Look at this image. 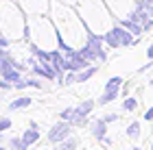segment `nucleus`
<instances>
[{"label": "nucleus", "mask_w": 153, "mask_h": 150, "mask_svg": "<svg viewBox=\"0 0 153 150\" xmlns=\"http://www.w3.org/2000/svg\"><path fill=\"white\" fill-rule=\"evenodd\" d=\"M105 42H103V35H96V33H90V37H88V42L85 46H81L79 52L85 57L90 63L92 61H105L107 59V54H105Z\"/></svg>", "instance_id": "nucleus-1"}, {"label": "nucleus", "mask_w": 153, "mask_h": 150, "mask_svg": "<svg viewBox=\"0 0 153 150\" xmlns=\"http://www.w3.org/2000/svg\"><path fill=\"white\" fill-rule=\"evenodd\" d=\"M136 35L131 31H127L125 26H114V29H109L105 35H103V42H105V46H109V48H123V46H131L136 42L134 39Z\"/></svg>", "instance_id": "nucleus-2"}, {"label": "nucleus", "mask_w": 153, "mask_h": 150, "mask_svg": "<svg viewBox=\"0 0 153 150\" xmlns=\"http://www.w3.org/2000/svg\"><path fill=\"white\" fill-rule=\"evenodd\" d=\"M70 131H72V122L59 120L57 124L48 131V144L57 146V144H61V141H66L68 137H70Z\"/></svg>", "instance_id": "nucleus-3"}, {"label": "nucleus", "mask_w": 153, "mask_h": 150, "mask_svg": "<svg viewBox=\"0 0 153 150\" xmlns=\"http://www.w3.org/2000/svg\"><path fill=\"white\" fill-rule=\"evenodd\" d=\"M120 89H123V78L120 76H112L105 83V89H103V96L99 98V105H109L112 100H116L118 96H120Z\"/></svg>", "instance_id": "nucleus-4"}, {"label": "nucleus", "mask_w": 153, "mask_h": 150, "mask_svg": "<svg viewBox=\"0 0 153 150\" xmlns=\"http://www.w3.org/2000/svg\"><path fill=\"white\" fill-rule=\"evenodd\" d=\"M0 78L4 80H11V83H18V80H22V72L16 67L11 57H4L0 61Z\"/></svg>", "instance_id": "nucleus-5"}, {"label": "nucleus", "mask_w": 153, "mask_h": 150, "mask_svg": "<svg viewBox=\"0 0 153 150\" xmlns=\"http://www.w3.org/2000/svg\"><path fill=\"white\" fill-rule=\"evenodd\" d=\"M92 109H94V100H83L79 107H74V113H72L70 122L74 126H85L88 124V115L92 113Z\"/></svg>", "instance_id": "nucleus-6"}, {"label": "nucleus", "mask_w": 153, "mask_h": 150, "mask_svg": "<svg viewBox=\"0 0 153 150\" xmlns=\"http://www.w3.org/2000/svg\"><path fill=\"white\" fill-rule=\"evenodd\" d=\"M33 74L39 78H46V80H57V76H59L51 61H39V59L33 63Z\"/></svg>", "instance_id": "nucleus-7"}, {"label": "nucleus", "mask_w": 153, "mask_h": 150, "mask_svg": "<svg viewBox=\"0 0 153 150\" xmlns=\"http://www.w3.org/2000/svg\"><path fill=\"white\" fill-rule=\"evenodd\" d=\"M66 57H68V72H81V70H85L88 65H92L79 50H72L70 54H66Z\"/></svg>", "instance_id": "nucleus-8"}, {"label": "nucleus", "mask_w": 153, "mask_h": 150, "mask_svg": "<svg viewBox=\"0 0 153 150\" xmlns=\"http://www.w3.org/2000/svg\"><path fill=\"white\" fill-rule=\"evenodd\" d=\"M105 135H107V122L105 120H96V122H92V137L94 139H103V137H105Z\"/></svg>", "instance_id": "nucleus-9"}, {"label": "nucleus", "mask_w": 153, "mask_h": 150, "mask_svg": "<svg viewBox=\"0 0 153 150\" xmlns=\"http://www.w3.org/2000/svg\"><path fill=\"white\" fill-rule=\"evenodd\" d=\"M31 102H33V100H31L29 96H22V98H16V100H11L7 109H9V111H20V109H26V107H31Z\"/></svg>", "instance_id": "nucleus-10"}, {"label": "nucleus", "mask_w": 153, "mask_h": 150, "mask_svg": "<svg viewBox=\"0 0 153 150\" xmlns=\"http://www.w3.org/2000/svg\"><path fill=\"white\" fill-rule=\"evenodd\" d=\"M96 72H99V67H96V65H88L85 70L76 72V83H85V80H90Z\"/></svg>", "instance_id": "nucleus-11"}, {"label": "nucleus", "mask_w": 153, "mask_h": 150, "mask_svg": "<svg viewBox=\"0 0 153 150\" xmlns=\"http://www.w3.org/2000/svg\"><path fill=\"white\" fill-rule=\"evenodd\" d=\"M120 26H125V29H127V31H131V33H134V35L138 37V35H142V26L140 24H138V22H134V20H129V18H125V20H120Z\"/></svg>", "instance_id": "nucleus-12"}, {"label": "nucleus", "mask_w": 153, "mask_h": 150, "mask_svg": "<svg viewBox=\"0 0 153 150\" xmlns=\"http://www.w3.org/2000/svg\"><path fill=\"white\" fill-rule=\"evenodd\" d=\"M22 139H24V144L31 148L35 141H39V131H35V128H29V131L22 133Z\"/></svg>", "instance_id": "nucleus-13"}, {"label": "nucleus", "mask_w": 153, "mask_h": 150, "mask_svg": "<svg viewBox=\"0 0 153 150\" xmlns=\"http://www.w3.org/2000/svg\"><path fill=\"white\" fill-rule=\"evenodd\" d=\"M76 146H79V139L76 137H68L66 141H61V144L55 146V150H74Z\"/></svg>", "instance_id": "nucleus-14"}, {"label": "nucleus", "mask_w": 153, "mask_h": 150, "mask_svg": "<svg viewBox=\"0 0 153 150\" xmlns=\"http://www.w3.org/2000/svg\"><path fill=\"white\" fill-rule=\"evenodd\" d=\"M127 137L129 139H138L140 137V122H131L127 126Z\"/></svg>", "instance_id": "nucleus-15"}, {"label": "nucleus", "mask_w": 153, "mask_h": 150, "mask_svg": "<svg viewBox=\"0 0 153 150\" xmlns=\"http://www.w3.org/2000/svg\"><path fill=\"white\" fill-rule=\"evenodd\" d=\"M26 7V9H29V11H44L46 9V0H31V2L29 4H24Z\"/></svg>", "instance_id": "nucleus-16"}, {"label": "nucleus", "mask_w": 153, "mask_h": 150, "mask_svg": "<svg viewBox=\"0 0 153 150\" xmlns=\"http://www.w3.org/2000/svg\"><path fill=\"white\" fill-rule=\"evenodd\" d=\"M9 148H11V150H29V146L24 144L22 137H13V139H9Z\"/></svg>", "instance_id": "nucleus-17"}, {"label": "nucleus", "mask_w": 153, "mask_h": 150, "mask_svg": "<svg viewBox=\"0 0 153 150\" xmlns=\"http://www.w3.org/2000/svg\"><path fill=\"white\" fill-rule=\"evenodd\" d=\"M136 107H138V100H136V98H131V96L125 98V102H123V109H125V111H136Z\"/></svg>", "instance_id": "nucleus-18"}, {"label": "nucleus", "mask_w": 153, "mask_h": 150, "mask_svg": "<svg viewBox=\"0 0 153 150\" xmlns=\"http://www.w3.org/2000/svg\"><path fill=\"white\" fill-rule=\"evenodd\" d=\"M0 89H2V91L7 94V91L16 89V83H11V80H4V78H0Z\"/></svg>", "instance_id": "nucleus-19"}, {"label": "nucleus", "mask_w": 153, "mask_h": 150, "mask_svg": "<svg viewBox=\"0 0 153 150\" xmlns=\"http://www.w3.org/2000/svg\"><path fill=\"white\" fill-rule=\"evenodd\" d=\"M72 113H74V107H68V109H64V111L59 113V120H68V122H70Z\"/></svg>", "instance_id": "nucleus-20"}, {"label": "nucleus", "mask_w": 153, "mask_h": 150, "mask_svg": "<svg viewBox=\"0 0 153 150\" xmlns=\"http://www.w3.org/2000/svg\"><path fill=\"white\" fill-rule=\"evenodd\" d=\"M72 83H76V72H68L64 76V85H72Z\"/></svg>", "instance_id": "nucleus-21"}, {"label": "nucleus", "mask_w": 153, "mask_h": 150, "mask_svg": "<svg viewBox=\"0 0 153 150\" xmlns=\"http://www.w3.org/2000/svg\"><path fill=\"white\" fill-rule=\"evenodd\" d=\"M9 128H11V120L9 118H0V133L9 131Z\"/></svg>", "instance_id": "nucleus-22"}, {"label": "nucleus", "mask_w": 153, "mask_h": 150, "mask_svg": "<svg viewBox=\"0 0 153 150\" xmlns=\"http://www.w3.org/2000/svg\"><path fill=\"white\" fill-rule=\"evenodd\" d=\"M26 85H29V87H35V89H42V83H39V80H35V78H29V80H26Z\"/></svg>", "instance_id": "nucleus-23"}, {"label": "nucleus", "mask_w": 153, "mask_h": 150, "mask_svg": "<svg viewBox=\"0 0 153 150\" xmlns=\"http://www.w3.org/2000/svg\"><path fill=\"white\" fill-rule=\"evenodd\" d=\"M103 120L109 124V122H116V120H118V115H116V113H105V115H103Z\"/></svg>", "instance_id": "nucleus-24"}, {"label": "nucleus", "mask_w": 153, "mask_h": 150, "mask_svg": "<svg viewBox=\"0 0 153 150\" xmlns=\"http://www.w3.org/2000/svg\"><path fill=\"white\" fill-rule=\"evenodd\" d=\"M144 120H147V122H153V107L149 109L147 113H144Z\"/></svg>", "instance_id": "nucleus-25"}, {"label": "nucleus", "mask_w": 153, "mask_h": 150, "mask_svg": "<svg viewBox=\"0 0 153 150\" xmlns=\"http://www.w3.org/2000/svg\"><path fill=\"white\" fill-rule=\"evenodd\" d=\"M0 46L7 48V46H9V37H0Z\"/></svg>", "instance_id": "nucleus-26"}, {"label": "nucleus", "mask_w": 153, "mask_h": 150, "mask_svg": "<svg viewBox=\"0 0 153 150\" xmlns=\"http://www.w3.org/2000/svg\"><path fill=\"white\" fill-rule=\"evenodd\" d=\"M101 144H103V146H109V144H112V137H107V135H105V137L101 139Z\"/></svg>", "instance_id": "nucleus-27"}, {"label": "nucleus", "mask_w": 153, "mask_h": 150, "mask_svg": "<svg viewBox=\"0 0 153 150\" xmlns=\"http://www.w3.org/2000/svg\"><path fill=\"white\" fill-rule=\"evenodd\" d=\"M4 57H9V52H7V50H4V48H2V46H0V61H2V59H4Z\"/></svg>", "instance_id": "nucleus-28"}, {"label": "nucleus", "mask_w": 153, "mask_h": 150, "mask_svg": "<svg viewBox=\"0 0 153 150\" xmlns=\"http://www.w3.org/2000/svg\"><path fill=\"white\" fill-rule=\"evenodd\" d=\"M29 128H35V131H39V124H37V122H33V120H31V122H29Z\"/></svg>", "instance_id": "nucleus-29"}, {"label": "nucleus", "mask_w": 153, "mask_h": 150, "mask_svg": "<svg viewBox=\"0 0 153 150\" xmlns=\"http://www.w3.org/2000/svg\"><path fill=\"white\" fill-rule=\"evenodd\" d=\"M147 57L153 59V46H149V48H147Z\"/></svg>", "instance_id": "nucleus-30"}, {"label": "nucleus", "mask_w": 153, "mask_h": 150, "mask_svg": "<svg viewBox=\"0 0 153 150\" xmlns=\"http://www.w3.org/2000/svg\"><path fill=\"white\" fill-rule=\"evenodd\" d=\"M2 144H4V135L0 133V146H2Z\"/></svg>", "instance_id": "nucleus-31"}, {"label": "nucleus", "mask_w": 153, "mask_h": 150, "mask_svg": "<svg viewBox=\"0 0 153 150\" xmlns=\"http://www.w3.org/2000/svg\"><path fill=\"white\" fill-rule=\"evenodd\" d=\"M131 150H142V148H138V146H136V148H131Z\"/></svg>", "instance_id": "nucleus-32"}, {"label": "nucleus", "mask_w": 153, "mask_h": 150, "mask_svg": "<svg viewBox=\"0 0 153 150\" xmlns=\"http://www.w3.org/2000/svg\"><path fill=\"white\" fill-rule=\"evenodd\" d=\"M0 150H7V148H4V146H0Z\"/></svg>", "instance_id": "nucleus-33"}, {"label": "nucleus", "mask_w": 153, "mask_h": 150, "mask_svg": "<svg viewBox=\"0 0 153 150\" xmlns=\"http://www.w3.org/2000/svg\"><path fill=\"white\" fill-rule=\"evenodd\" d=\"M151 150H153V141H151Z\"/></svg>", "instance_id": "nucleus-34"}, {"label": "nucleus", "mask_w": 153, "mask_h": 150, "mask_svg": "<svg viewBox=\"0 0 153 150\" xmlns=\"http://www.w3.org/2000/svg\"><path fill=\"white\" fill-rule=\"evenodd\" d=\"M0 91H2V89H0Z\"/></svg>", "instance_id": "nucleus-35"}]
</instances>
